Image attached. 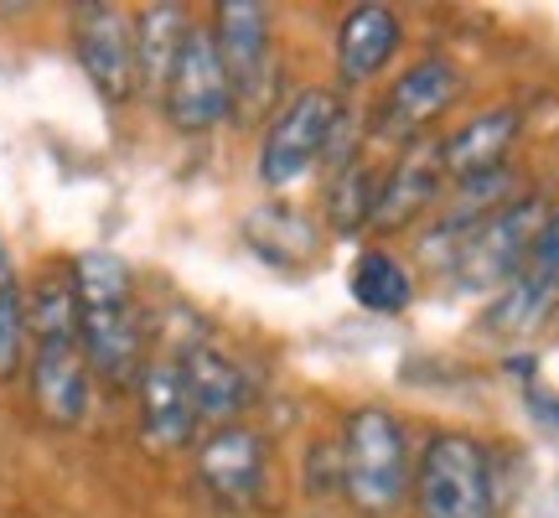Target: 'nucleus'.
Wrapping results in <instances>:
<instances>
[{
    "instance_id": "obj_4",
    "label": "nucleus",
    "mask_w": 559,
    "mask_h": 518,
    "mask_svg": "<svg viewBox=\"0 0 559 518\" xmlns=\"http://www.w3.org/2000/svg\"><path fill=\"white\" fill-rule=\"evenodd\" d=\"M549 213H555V208L528 192V198L502 202V208H492L487 219L472 223L456 244V259H451V270L461 275V285H472V291L508 285V280L528 264V255H534V244H539Z\"/></svg>"
},
{
    "instance_id": "obj_15",
    "label": "nucleus",
    "mask_w": 559,
    "mask_h": 518,
    "mask_svg": "<svg viewBox=\"0 0 559 518\" xmlns=\"http://www.w3.org/2000/svg\"><path fill=\"white\" fill-rule=\"evenodd\" d=\"M400 16L379 5V0H368V5H353L337 26V79L347 89H362L368 79H379L383 68L394 62L400 52Z\"/></svg>"
},
{
    "instance_id": "obj_6",
    "label": "nucleus",
    "mask_w": 559,
    "mask_h": 518,
    "mask_svg": "<svg viewBox=\"0 0 559 518\" xmlns=\"http://www.w3.org/2000/svg\"><path fill=\"white\" fill-rule=\"evenodd\" d=\"M160 104H166V120L177 125L181 136H202V130H213L234 115V83H228V68L218 58L213 26H187L177 62L160 83Z\"/></svg>"
},
{
    "instance_id": "obj_10",
    "label": "nucleus",
    "mask_w": 559,
    "mask_h": 518,
    "mask_svg": "<svg viewBox=\"0 0 559 518\" xmlns=\"http://www.w3.org/2000/svg\"><path fill=\"white\" fill-rule=\"evenodd\" d=\"M456 99H461V68L456 62L451 58H419L415 68H404L400 83L389 89V99H383L373 130H379L383 140L409 145V140L425 136Z\"/></svg>"
},
{
    "instance_id": "obj_8",
    "label": "nucleus",
    "mask_w": 559,
    "mask_h": 518,
    "mask_svg": "<svg viewBox=\"0 0 559 518\" xmlns=\"http://www.w3.org/2000/svg\"><path fill=\"white\" fill-rule=\"evenodd\" d=\"M73 47L104 104L135 99V32L120 5H73Z\"/></svg>"
},
{
    "instance_id": "obj_2",
    "label": "nucleus",
    "mask_w": 559,
    "mask_h": 518,
    "mask_svg": "<svg viewBox=\"0 0 559 518\" xmlns=\"http://www.w3.org/2000/svg\"><path fill=\"white\" fill-rule=\"evenodd\" d=\"M409 482H415V457H409V436H404L400 415L362 404L342 420L337 493L362 518H394L409 498Z\"/></svg>"
},
{
    "instance_id": "obj_17",
    "label": "nucleus",
    "mask_w": 559,
    "mask_h": 518,
    "mask_svg": "<svg viewBox=\"0 0 559 518\" xmlns=\"http://www.w3.org/2000/svg\"><path fill=\"white\" fill-rule=\"evenodd\" d=\"M347 291H353V301H358L362 311L400 317V311H409V301H415V275H409V264L400 255L362 249L353 259V270H347Z\"/></svg>"
},
{
    "instance_id": "obj_11",
    "label": "nucleus",
    "mask_w": 559,
    "mask_h": 518,
    "mask_svg": "<svg viewBox=\"0 0 559 518\" xmlns=\"http://www.w3.org/2000/svg\"><path fill=\"white\" fill-rule=\"evenodd\" d=\"M213 42H218V58L228 68L234 83V104H254L260 89L270 83V11L260 0H223L218 21H213Z\"/></svg>"
},
{
    "instance_id": "obj_18",
    "label": "nucleus",
    "mask_w": 559,
    "mask_h": 518,
    "mask_svg": "<svg viewBox=\"0 0 559 518\" xmlns=\"http://www.w3.org/2000/svg\"><path fill=\"white\" fill-rule=\"evenodd\" d=\"M187 11L181 5H145L135 16V83L140 89H151V94H160V83H166V73H171V62H177V47L181 37H187Z\"/></svg>"
},
{
    "instance_id": "obj_9",
    "label": "nucleus",
    "mask_w": 559,
    "mask_h": 518,
    "mask_svg": "<svg viewBox=\"0 0 559 518\" xmlns=\"http://www.w3.org/2000/svg\"><path fill=\"white\" fill-rule=\"evenodd\" d=\"M445 187V156H440V136H419L400 145L394 166L379 177V202H373V234H400L409 223L430 213V202Z\"/></svg>"
},
{
    "instance_id": "obj_23",
    "label": "nucleus",
    "mask_w": 559,
    "mask_h": 518,
    "mask_svg": "<svg viewBox=\"0 0 559 518\" xmlns=\"http://www.w3.org/2000/svg\"><path fill=\"white\" fill-rule=\"evenodd\" d=\"M11 249H5V239H0V291H5V285H11Z\"/></svg>"
},
{
    "instance_id": "obj_13",
    "label": "nucleus",
    "mask_w": 559,
    "mask_h": 518,
    "mask_svg": "<svg viewBox=\"0 0 559 518\" xmlns=\"http://www.w3.org/2000/svg\"><path fill=\"white\" fill-rule=\"evenodd\" d=\"M181 379H187V395H192V410H198V425H239V415L254 399V384L234 358H223L218 348L207 342H192L177 353Z\"/></svg>"
},
{
    "instance_id": "obj_12",
    "label": "nucleus",
    "mask_w": 559,
    "mask_h": 518,
    "mask_svg": "<svg viewBox=\"0 0 559 518\" xmlns=\"http://www.w3.org/2000/svg\"><path fill=\"white\" fill-rule=\"evenodd\" d=\"M135 399H140V436L151 451H181L198 436V410L187 395L177 358H151L135 379Z\"/></svg>"
},
{
    "instance_id": "obj_7",
    "label": "nucleus",
    "mask_w": 559,
    "mask_h": 518,
    "mask_svg": "<svg viewBox=\"0 0 559 518\" xmlns=\"http://www.w3.org/2000/svg\"><path fill=\"white\" fill-rule=\"evenodd\" d=\"M198 482L202 493L228 508V514H249L260 508L264 482H270V451L264 436L249 425H218L207 431L198 446Z\"/></svg>"
},
{
    "instance_id": "obj_19",
    "label": "nucleus",
    "mask_w": 559,
    "mask_h": 518,
    "mask_svg": "<svg viewBox=\"0 0 559 518\" xmlns=\"http://www.w3.org/2000/svg\"><path fill=\"white\" fill-rule=\"evenodd\" d=\"M379 177L362 156L342 161L337 177L326 181V219L337 234H362L368 223H373V202H379Z\"/></svg>"
},
{
    "instance_id": "obj_16",
    "label": "nucleus",
    "mask_w": 559,
    "mask_h": 518,
    "mask_svg": "<svg viewBox=\"0 0 559 518\" xmlns=\"http://www.w3.org/2000/svg\"><path fill=\"white\" fill-rule=\"evenodd\" d=\"M523 130V115L513 104L487 109L477 120H466L456 136L440 140V156H445V181H472L487 172H502V161L513 151V140Z\"/></svg>"
},
{
    "instance_id": "obj_14",
    "label": "nucleus",
    "mask_w": 559,
    "mask_h": 518,
    "mask_svg": "<svg viewBox=\"0 0 559 518\" xmlns=\"http://www.w3.org/2000/svg\"><path fill=\"white\" fill-rule=\"evenodd\" d=\"M88 358L83 342H32V399L41 420L52 425H83L88 415Z\"/></svg>"
},
{
    "instance_id": "obj_3",
    "label": "nucleus",
    "mask_w": 559,
    "mask_h": 518,
    "mask_svg": "<svg viewBox=\"0 0 559 518\" xmlns=\"http://www.w3.org/2000/svg\"><path fill=\"white\" fill-rule=\"evenodd\" d=\"M409 498H415L419 518H498L492 457L481 451V440L461 436V431H440L415 457Z\"/></svg>"
},
{
    "instance_id": "obj_20",
    "label": "nucleus",
    "mask_w": 559,
    "mask_h": 518,
    "mask_svg": "<svg viewBox=\"0 0 559 518\" xmlns=\"http://www.w3.org/2000/svg\"><path fill=\"white\" fill-rule=\"evenodd\" d=\"M559 301V285H549L544 275H534V270H519V275L502 285V296L492 301V311H487V327L492 332H534L549 311H555Z\"/></svg>"
},
{
    "instance_id": "obj_5",
    "label": "nucleus",
    "mask_w": 559,
    "mask_h": 518,
    "mask_svg": "<svg viewBox=\"0 0 559 518\" xmlns=\"http://www.w3.org/2000/svg\"><path fill=\"white\" fill-rule=\"evenodd\" d=\"M342 120V99L332 89H300L285 99L275 120L264 125L260 136V181L270 192L280 187H296L317 161H326L332 136Z\"/></svg>"
},
{
    "instance_id": "obj_1",
    "label": "nucleus",
    "mask_w": 559,
    "mask_h": 518,
    "mask_svg": "<svg viewBox=\"0 0 559 518\" xmlns=\"http://www.w3.org/2000/svg\"><path fill=\"white\" fill-rule=\"evenodd\" d=\"M73 296H79V342L88 374L104 384H135L145 368V327L135 306V275L120 255L88 249L68 264Z\"/></svg>"
},
{
    "instance_id": "obj_22",
    "label": "nucleus",
    "mask_w": 559,
    "mask_h": 518,
    "mask_svg": "<svg viewBox=\"0 0 559 518\" xmlns=\"http://www.w3.org/2000/svg\"><path fill=\"white\" fill-rule=\"evenodd\" d=\"M523 270H534V275H544L549 285H559V213H549V223H544V234Z\"/></svg>"
},
{
    "instance_id": "obj_21",
    "label": "nucleus",
    "mask_w": 559,
    "mask_h": 518,
    "mask_svg": "<svg viewBox=\"0 0 559 518\" xmlns=\"http://www.w3.org/2000/svg\"><path fill=\"white\" fill-rule=\"evenodd\" d=\"M32 353V327H26V291L16 280L0 291V384L16 379L21 363Z\"/></svg>"
}]
</instances>
